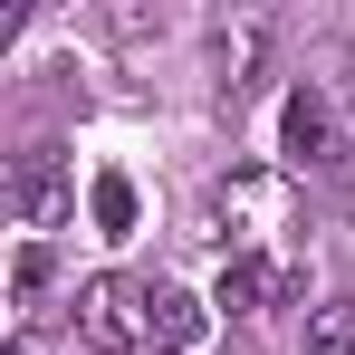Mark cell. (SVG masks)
Returning a JSON list of instances; mask_svg holds the SVG:
<instances>
[{
	"instance_id": "cell-6",
	"label": "cell",
	"mask_w": 355,
	"mask_h": 355,
	"mask_svg": "<svg viewBox=\"0 0 355 355\" xmlns=\"http://www.w3.org/2000/svg\"><path fill=\"white\" fill-rule=\"evenodd\" d=\"M144 327H154V346H164V355H192V336H202V297H182V288H154Z\"/></svg>"
},
{
	"instance_id": "cell-3",
	"label": "cell",
	"mask_w": 355,
	"mask_h": 355,
	"mask_svg": "<svg viewBox=\"0 0 355 355\" xmlns=\"http://www.w3.org/2000/svg\"><path fill=\"white\" fill-rule=\"evenodd\" d=\"M67 173H58V154H19L10 164V211L29 221V231H49V221H67Z\"/></svg>"
},
{
	"instance_id": "cell-8",
	"label": "cell",
	"mask_w": 355,
	"mask_h": 355,
	"mask_svg": "<svg viewBox=\"0 0 355 355\" xmlns=\"http://www.w3.org/2000/svg\"><path fill=\"white\" fill-rule=\"evenodd\" d=\"M87 211H96V231H106V240H125V231H135V182H125V173H96Z\"/></svg>"
},
{
	"instance_id": "cell-2",
	"label": "cell",
	"mask_w": 355,
	"mask_h": 355,
	"mask_svg": "<svg viewBox=\"0 0 355 355\" xmlns=\"http://www.w3.org/2000/svg\"><path fill=\"white\" fill-rule=\"evenodd\" d=\"M279 154H288L297 173H336L355 144L336 135V106L317 96V87H288V116H279Z\"/></svg>"
},
{
	"instance_id": "cell-1",
	"label": "cell",
	"mask_w": 355,
	"mask_h": 355,
	"mask_svg": "<svg viewBox=\"0 0 355 355\" xmlns=\"http://www.w3.org/2000/svg\"><path fill=\"white\" fill-rule=\"evenodd\" d=\"M144 307H154V288H135V279H116V269H106V279H87V288H77V307H67V317H77V336H87L96 355H135V346H154Z\"/></svg>"
},
{
	"instance_id": "cell-7",
	"label": "cell",
	"mask_w": 355,
	"mask_h": 355,
	"mask_svg": "<svg viewBox=\"0 0 355 355\" xmlns=\"http://www.w3.org/2000/svg\"><path fill=\"white\" fill-rule=\"evenodd\" d=\"M307 355H355V297L307 307Z\"/></svg>"
},
{
	"instance_id": "cell-4",
	"label": "cell",
	"mask_w": 355,
	"mask_h": 355,
	"mask_svg": "<svg viewBox=\"0 0 355 355\" xmlns=\"http://www.w3.org/2000/svg\"><path fill=\"white\" fill-rule=\"evenodd\" d=\"M259 58H269V19H259V10L221 19V49H211V67H221V106H240V96L259 87Z\"/></svg>"
},
{
	"instance_id": "cell-5",
	"label": "cell",
	"mask_w": 355,
	"mask_h": 355,
	"mask_svg": "<svg viewBox=\"0 0 355 355\" xmlns=\"http://www.w3.org/2000/svg\"><path fill=\"white\" fill-rule=\"evenodd\" d=\"M269 297H288V279H279L269 259H231L221 288H211V307H221V317H250V307H269Z\"/></svg>"
},
{
	"instance_id": "cell-11",
	"label": "cell",
	"mask_w": 355,
	"mask_h": 355,
	"mask_svg": "<svg viewBox=\"0 0 355 355\" xmlns=\"http://www.w3.org/2000/svg\"><path fill=\"white\" fill-rule=\"evenodd\" d=\"M10 355H29V346H10Z\"/></svg>"
},
{
	"instance_id": "cell-10",
	"label": "cell",
	"mask_w": 355,
	"mask_h": 355,
	"mask_svg": "<svg viewBox=\"0 0 355 355\" xmlns=\"http://www.w3.org/2000/svg\"><path fill=\"white\" fill-rule=\"evenodd\" d=\"M346 125H355V87H346Z\"/></svg>"
},
{
	"instance_id": "cell-9",
	"label": "cell",
	"mask_w": 355,
	"mask_h": 355,
	"mask_svg": "<svg viewBox=\"0 0 355 355\" xmlns=\"http://www.w3.org/2000/svg\"><path fill=\"white\" fill-rule=\"evenodd\" d=\"M49 279H58V259H49V240H29V250H19V269H10V288H19V297H39Z\"/></svg>"
}]
</instances>
